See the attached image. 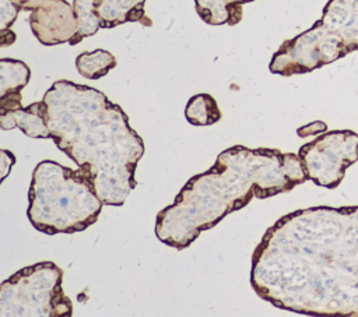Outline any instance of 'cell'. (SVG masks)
Masks as SVG:
<instances>
[{"label": "cell", "instance_id": "cell-1", "mask_svg": "<svg viewBox=\"0 0 358 317\" xmlns=\"http://www.w3.org/2000/svg\"><path fill=\"white\" fill-rule=\"evenodd\" d=\"M50 138L90 177L105 205L120 207L137 186L143 138L123 109L88 85L59 80L42 98Z\"/></svg>", "mask_w": 358, "mask_h": 317}, {"label": "cell", "instance_id": "cell-2", "mask_svg": "<svg viewBox=\"0 0 358 317\" xmlns=\"http://www.w3.org/2000/svg\"><path fill=\"white\" fill-rule=\"evenodd\" d=\"M306 180L298 154L231 147L217 156L213 168L193 176L172 205L158 212L155 235L168 246L186 249L201 232L252 198H268Z\"/></svg>", "mask_w": 358, "mask_h": 317}, {"label": "cell", "instance_id": "cell-3", "mask_svg": "<svg viewBox=\"0 0 358 317\" xmlns=\"http://www.w3.org/2000/svg\"><path fill=\"white\" fill-rule=\"evenodd\" d=\"M28 201L29 222L48 235L85 230L96 222L105 205L84 170L50 159L35 166Z\"/></svg>", "mask_w": 358, "mask_h": 317}, {"label": "cell", "instance_id": "cell-4", "mask_svg": "<svg viewBox=\"0 0 358 317\" xmlns=\"http://www.w3.org/2000/svg\"><path fill=\"white\" fill-rule=\"evenodd\" d=\"M358 50V0H329L309 29L285 40L268 68L284 77L306 74Z\"/></svg>", "mask_w": 358, "mask_h": 317}, {"label": "cell", "instance_id": "cell-5", "mask_svg": "<svg viewBox=\"0 0 358 317\" xmlns=\"http://www.w3.org/2000/svg\"><path fill=\"white\" fill-rule=\"evenodd\" d=\"M63 271L50 261L25 267L0 285V317H70Z\"/></svg>", "mask_w": 358, "mask_h": 317}, {"label": "cell", "instance_id": "cell-6", "mask_svg": "<svg viewBox=\"0 0 358 317\" xmlns=\"http://www.w3.org/2000/svg\"><path fill=\"white\" fill-rule=\"evenodd\" d=\"M308 180L336 189L347 168L358 161V134L352 130L324 131L298 151Z\"/></svg>", "mask_w": 358, "mask_h": 317}, {"label": "cell", "instance_id": "cell-7", "mask_svg": "<svg viewBox=\"0 0 358 317\" xmlns=\"http://www.w3.org/2000/svg\"><path fill=\"white\" fill-rule=\"evenodd\" d=\"M29 25L42 45L70 43L77 32L73 4L67 0H42L31 11Z\"/></svg>", "mask_w": 358, "mask_h": 317}, {"label": "cell", "instance_id": "cell-8", "mask_svg": "<svg viewBox=\"0 0 358 317\" xmlns=\"http://www.w3.org/2000/svg\"><path fill=\"white\" fill-rule=\"evenodd\" d=\"M0 127L3 130L21 128L31 138H50L48 128V108L45 101L34 102L27 108L0 113Z\"/></svg>", "mask_w": 358, "mask_h": 317}, {"label": "cell", "instance_id": "cell-9", "mask_svg": "<svg viewBox=\"0 0 358 317\" xmlns=\"http://www.w3.org/2000/svg\"><path fill=\"white\" fill-rule=\"evenodd\" d=\"M95 6L102 28H115L124 22L152 25L144 11L145 0H95Z\"/></svg>", "mask_w": 358, "mask_h": 317}, {"label": "cell", "instance_id": "cell-10", "mask_svg": "<svg viewBox=\"0 0 358 317\" xmlns=\"http://www.w3.org/2000/svg\"><path fill=\"white\" fill-rule=\"evenodd\" d=\"M253 0H194L199 17L208 25H235L243 17L242 6Z\"/></svg>", "mask_w": 358, "mask_h": 317}, {"label": "cell", "instance_id": "cell-11", "mask_svg": "<svg viewBox=\"0 0 358 317\" xmlns=\"http://www.w3.org/2000/svg\"><path fill=\"white\" fill-rule=\"evenodd\" d=\"M31 77L29 67L15 59L0 60V98L6 95L21 94Z\"/></svg>", "mask_w": 358, "mask_h": 317}, {"label": "cell", "instance_id": "cell-12", "mask_svg": "<svg viewBox=\"0 0 358 317\" xmlns=\"http://www.w3.org/2000/svg\"><path fill=\"white\" fill-rule=\"evenodd\" d=\"M77 71L88 80H98L116 67V57L103 49L83 52L76 59Z\"/></svg>", "mask_w": 358, "mask_h": 317}, {"label": "cell", "instance_id": "cell-13", "mask_svg": "<svg viewBox=\"0 0 358 317\" xmlns=\"http://www.w3.org/2000/svg\"><path fill=\"white\" fill-rule=\"evenodd\" d=\"M185 116L193 126H210L221 119V112L210 94H197L189 99Z\"/></svg>", "mask_w": 358, "mask_h": 317}, {"label": "cell", "instance_id": "cell-14", "mask_svg": "<svg viewBox=\"0 0 358 317\" xmlns=\"http://www.w3.org/2000/svg\"><path fill=\"white\" fill-rule=\"evenodd\" d=\"M73 8L77 21V32L70 40V45L74 46L80 43L84 38L96 34L101 27V18L96 13L95 0H74Z\"/></svg>", "mask_w": 358, "mask_h": 317}, {"label": "cell", "instance_id": "cell-15", "mask_svg": "<svg viewBox=\"0 0 358 317\" xmlns=\"http://www.w3.org/2000/svg\"><path fill=\"white\" fill-rule=\"evenodd\" d=\"M18 11L20 8L11 0H0V31L8 29L14 24Z\"/></svg>", "mask_w": 358, "mask_h": 317}, {"label": "cell", "instance_id": "cell-16", "mask_svg": "<svg viewBox=\"0 0 358 317\" xmlns=\"http://www.w3.org/2000/svg\"><path fill=\"white\" fill-rule=\"evenodd\" d=\"M327 130V126L326 123L320 121V120H316V121H312L303 127H299L296 130L298 135L299 137H308V135H313V134H320V133H324Z\"/></svg>", "mask_w": 358, "mask_h": 317}, {"label": "cell", "instance_id": "cell-17", "mask_svg": "<svg viewBox=\"0 0 358 317\" xmlns=\"http://www.w3.org/2000/svg\"><path fill=\"white\" fill-rule=\"evenodd\" d=\"M0 156H1V182L8 176V172L11 170L13 165L15 163V156L7 151V149H0Z\"/></svg>", "mask_w": 358, "mask_h": 317}, {"label": "cell", "instance_id": "cell-18", "mask_svg": "<svg viewBox=\"0 0 358 317\" xmlns=\"http://www.w3.org/2000/svg\"><path fill=\"white\" fill-rule=\"evenodd\" d=\"M14 40H15V34L10 28L0 31V46L1 47H6L11 43H14Z\"/></svg>", "mask_w": 358, "mask_h": 317}, {"label": "cell", "instance_id": "cell-19", "mask_svg": "<svg viewBox=\"0 0 358 317\" xmlns=\"http://www.w3.org/2000/svg\"><path fill=\"white\" fill-rule=\"evenodd\" d=\"M20 10L32 11L42 0H11Z\"/></svg>", "mask_w": 358, "mask_h": 317}]
</instances>
